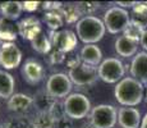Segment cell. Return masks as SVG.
<instances>
[{
	"label": "cell",
	"mask_w": 147,
	"mask_h": 128,
	"mask_svg": "<svg viewBox=\"0 0 147 128\" xmlns=\"http://www.w3.org/2000/svg\"><path fill=\"white\" fill-rule=\"evenodd\" d=\"M114 96L120 105L134 108L145 99V86L133 77H124L115 86Z\"/></svg>",
	"instance_id": "obj_1"
},
{
	"label": "cell",
	"mask_w": 147,
	"mask_h": 128,
	"mask_svg": "<svg viewBox=\"0 0 147 128\" xmlns=\"http://www.w3.org/2000/svg\"><path fill=\"white\" fill-rule=\"evenodd\" d=\"M77 36L84 45L95 44L105 36L106 27L104 24V21L96 16H86L82 17L76 24Z\"/></svg>",
	"instance_id": "obj_2"
},
{
	"label": "cell",
	"mask_w": 147,
	"mask_h": 128,
	"mask_svg": "<svg viewBox=\"0 0 147 128\" xmlns=\"http://www.w3.org/2000/svg\"><path fill=\"white\" fill-rule=\"evenodd\" d=\"M63 104L65 115L72 121L86 118L87 115H90L92 110L91 101L83 93H70L69 96L64 99Z\"/></svg>",
	"instance_id": "obj_3"
},
{
	"label": "cell",
	"mask_w": 147,
	"mask_h": 128,
	"mask_svg": "<svg viewBox=\"0 0 147 128\" xmlns=\"http://www.w3.org/2000/svg\"><path fill=\"white\" fill-rule=\"evenodd\" d=\"M118 122V110L110 104H100L92 108L90 123L94 128H114Z\"/></svg>",
	"instance_id": "obj_4"
},
{
	"label": "cell",
	"mask_w": 147,
	"mask_h": 128,
	"mask_svg": "<svg viewBox=\"0 0 147 128\" xmlns=\"http://www.w3.org/2000/svg\"><path fill=\"white\" fill-rule=\"evenodd\" d=\"M125 65L118 58H106L97 67V76L106 83H118L124 78Z\"/></svg>",
	"instance_id": "obj_5"
},
{
	"label": "cell",
	"mask_w": 147,
	"mask_h": 128,
	"mask_svg": "<svg viewBox=\"0 0 147 128\" xmlns=\"http://www.w3.org/2000/svg\"><path fill=\"white\" fill-rule=\"evenodd\" d=\"M131 22V14L128 10L119 7H111L104 14V24H105L107 32L117 35L124 32L127 26Z\"/></svg>",
	"instance_id": "obj_6"
},
{
	"label": "cell",
	"mask_w": 147,
	"mask_h": 128,
	"mask_svg": "<svg viewBox=\"0 0 147 128\" xmlns=\"http://www.w3.org/2000/svg\"><path fill=\"white\" fill-rule=\"evenodd\" d=\"M72 89V81L68 74H64V73H54L46 81V92L55 98L56 100L69 96Z\"/></svg>",
	"instance_id": "obj_7"
},
{
	"label": "cell",
	"mask_w": 147,
	"mask_h": 128,
	"mask_svg": "<svg viewBox=\"0 0 147 128\" xmlns=\"http://www.w3.org/2000/svg\"><path fill=\"white\" fill-rule=\"evenodd\" d=\"M49 37L54 50H58L63 54H68L73 51L78 44L77 33H74L70 30L50 31Z\"/></svg>",
	"instance_id": "obj_8"
},
{
	"label": "cell",
	"mask_w": 147,
	"mask_h": 128,
	"mask_svg": "<svg viewBox=\"0 0 147 128\" xmlns=\"http://www.w3.org/2000/svg\"><path fill=\"white\" fill-rule=\"evenodd\" d=\"M68 77L70 78L73 85H77V86H91V85L96 83V81L98 78L97 68L82 63L78 67L69 69Z\"/></svg>",
	"instance_id": "obj_9"
},
{
	"label": "cell",
	"mask_w": 147,
	"mask_h": 128,
	"mask_svg": "<svg viewBox=\"0 0 147 128\" xmlns=\"http://www.w3.org/2000/svg\"><path fill=\"white\" fill-rule=\"evenodd\" d=\"M22 62V51L16 42H3L0 45V67L10 70L19 67Z\"/></svg>",
	"instance_id": "obj_10"
},
{
	"label": "cell",
	"mask_w": 147,
	"mask_h": 128,
	"mask_svg": "<svg viewBox=\"0 0 147 128\" xmlns=\"http://www.w3.org/2000/svg\"><path fill=\"white\" fill-rule=\"evenodd\" d=\"M17 26H18L19 35L24 40H28V41H32L41 31H44L42 30L41 21L37 17H33V16H30V17L21 19L17 23Z\"/></svg>",
	"instance_id": "obj_11"
},
{
	"label": "cell",
	"mask_w": 147,
	"mask_h": 128,
	"mask_svg": "<svg viewBox=\"0 0 147 128\" xmlns=\"http://www.w3.org/2000/svg\"><path fill=\"white\" fill-rule=\"evenodd\" d=\"M22 74L30 85H37L44 79L45 68L36 59H28L22 67Z\"/></svg>",
	"instance_id": "obj_12"
},
{
	"label": "cell",
	"mask_w": 147,
	"mask_h": 128,
	"mask_svg": "<svg viewBox=\"0 0 147 128\" xmlns=\"http://www.w3.org/2000/svg\"><path fill=\"white\" fill-rule=\"evenodd\" d=\"M129 72L134 79L147 85V51H141L133 56Z\"/></svg>",
	"instance_id": "obj_13"
},
{
	"label": "cell",
	"mask_w": 147,
	"mask_h": 128,
	"mask_svg": "<svg viewBox=\"0 0 147 128\" xmlns=\"http://www.w3.org/2000/svg\"><path fill=\"white\" fill-rule=\"evenodd\" d=\"M141 113L136 108L123 106L118 110V123L121 128H140Z\"/></svg>",
	"instance_id": "obj_14"
},
{
	"label": "cell",
	"mask_w": 147,
	"mask_h": 128,
	"mask_svg": "<svg viewBox=\"0 0 147 128\" xmlns=\"http://www.w3.org/2000/svg\"><path fill=\"white\" fill-rule=\"evenodd\" d=\"M80 58H81L82 63L97 68L101 64V62H102V51L95 44L84 45L81 50Z\"/></svg>",
	"instance_id": "obj_15"
},
{
	"label": "cell",
	"mask_w": 147,
	"mask_h": 128,
	"mask_svg": "<svg viewBox=\"0 0 147 128\" xmlns=\"http://www.w3.org/2000/svg\"><path fill=\"white\" fill-rule=\"evenodd\" d=\"M33 105V99L24 93H14L8 100V109L14 113H26Z\"/></svg>",
	"instance_id": "obj_16"
},
{
	"label": "cell",
	"mask_w": 147,
	"mask_h": 128,
	"mask_svg": "<svg viewBox=\"0 0 147 128\" xmlns=\"http://www.w3.org/2000/svg\"><path fill=\"white\" fill-rule=\"evenodd\" d=\"M138 44L140 42L133 41V40L121 35L115 40V51L118 53V55L123 56V58H131L137 54Z\"/></svg>",
	"instance_id": "obj_17"
},
{
	"label": "cell",
	"mask_w": 147,
	"mask_h": 128,
	"mask_svg": "<svg viewBox=\"0 0 147 128\" xmlns=\"http://www.w3.org/2000/svg\"><path fill=\"white\" fill-rule=\"evenodd\" d=\"M32 99H33V105H35L37 113H50L54 108V105L58 101L55 98L49 95L46 92V90L36 92Z\"/></svg>",
	"instance_id": "obj_18"
},
{
	"label": "cell",
	"mask_w": 147,
	"mask_h": 128,
	"mask_svg": "<svg viewBox=\"0 0 147 128\" xmlns=\"http://www.w3.org/2000/svg\"><path fill=\"white\" fill-rule=\"evenodd\" d=\"M18 35V26L16 24V22L1 17L0 18V41L14 42Z\"/></svg>",
	"instance_id": "obj_19"
},
{
	"label": "cell",
	"mask_w": 147,
	"mask_h": 128,
	"mask_svg": "<svg viewBox=\"0 0 147 128\" xmlns=\"http://www.w3.org/2000/svg\"><path fill=\"white\" fill-rule=\"evenodd\" d=\"M14 86H16L14 77L7 70L0 69V99L9 100L14 95Z\"/></svg>",
	"instance_id": "obj_20"
},
{
	"label": "cell",
	"mask_w": 147,
	"mask_h": 128,
	"mask_svg": "<svg viewBox=\"0 0 147 128\" xmlns=\"http://www.w3.org/2000/svg\"><path fill=\"white\" fill-rule=\"evenodd\" d=\"M31 45H32V49L35 51L40 54H50V51L53 49V45H51V41H50V37L44 32L41 31L35 39L31 41Z\"/></svg>",
	"instance_id": "obj_21"
},
{
	"label": "cell",
	"mask_w": 147,
	"mask_h": 128,
	"mask_svg": "<svg viewBox=\"0 0 147 128\" xmlns=\"http://www.w3.org/2000/svg\"><path fill=\"white\" fill-rule=\"evenodd\" d=\"M23 12V3L21 1H7L4 8L1 9V16L3 18L10 19V21H16L21 17Z\"/></svg>",
	"instance_id": "obj_22"
},
{
	"label": "cell",
	"mask_w": 147,
	"mask_h": 128,
	"mask_svg": "<svg viewBox=\"0 0 147 128\" xmlns=\"http://www.w3.org/2000/svg\"><path fill=\"white\" fill-rule=\"evenodd\" d=\"M44 22L50 28V31H59L65 21L60 10H54V12H46L44 14Z\"/></svg>",
	"instance_id": "obj_23"
},
{
	"label": "cell",
	"mask_w": 147,
	"mask_h": 128,
	"mask_svg": "<svg viewBox=\"0 0 147 128\" xmlns=\"http://www.w3.org/2000/svg\"><path fill=\"white\" fill-rule=\"evenodd\" d=\"M60 12L64 17V21L69 24H77V22L82 18V13L78 9L77 4H64Z\"/></svg>",
	"instance_id": "obj_24"
},
{
	"label": "cell",
	"mask_w": 147,
	"mask_h": 128,
	"mask_svg": "<svg viewBox=\"0 0 147 128\" xmlns=\"http://www.w3.org/2000/svg\"><path fill=\"white\" fill-rule=\"evenodd\" d=\"M32 122L36 128H55V119L50 113H37Z\"/></svg>",
	"instance_id": "obj_25"
},
{
	"label": "cell",
	"mask_w": 147,
	"mask_h": 128,
	"mask_svg": "<svg viewBox=\"0 0 147 128\" xmlns=\"http://www.w3.org/2000/svg\"><path fill=\"white\" fill-rule=\"evenodd\" d=\"M143 32H145V30H143L141 26H138L137 23H134V22H129V24L127 26V28L124 30L123 32V36H125V37L133 40V41H137L140 42L141 37H142Z\"/></svg>",
	"instance_id": "obj_26"
},
{
	"label": "cell",
	"mask_w": 147,
	"mask_h": 128,
	"mask_svg": "<svg viewBox=\"0 0 147 128\" xmlns=\"http://www.w3.org/2000/svg\"><path fill=\"white\" fill-rule=\"evenodd\" d=\"M7 128H36L32 119H28L26 116H17L12 118L5 123Z\"/></svg>",
	"instance_id": "obj_27"
},
{
	"label": "cell",
	"mask_w": 147,
	"mask_h": 128,
	"mask_svg": "<svg viewBox=\"0 0 147 128\" xmlns=\"http://www.w3.org/2000/svg\"><path fill=\"white\" fill-rule=\"evenodd\" d=\"M78 7V9L81 10L82 16H94V13L98 9L100 4L98 3H87V1H81V3H76Z\"/></svg>",
	"instance_id": "obj_28"
},
{
	"label": "cell",
	"mask_w": 147,
	"mask_h": 128,
	"mask_svg": "<svg viewBox=\"0 0 147 128\" xmlns=\"http://www.w3.org/2000/svg\"><path fill=\"white\" fill-rule=\"evenodd\" d=\"M65 54L60 53V51L58 50H53L50 51L49 56H47V60H49V63L51 65H56V64H61L65 62Z\"/></svg>",
	"instance_id": "obj_29"
},
{
	"label": "cell",
	"mask_w": 147,
	"mask_h": 128,
	"mask_svg": "<svg viewBox=\"0 0 147 128\" xmlns=\"http://www.w3.org/2000/svg\"><path fill=\"white\" fill-rule=\"evenodd\" d=\"M50 114L54 116L55 122L59 121V119H61V118H64V116H67L65 115V110H64V104H63V102L56 101V104L54 105V108L51 109V112H50Z\"/></svg>",
	"instance_id": "obj_30"
},
{
	"label": "cell",
	"mask_w": 147,
	"mask_h": 128,
	"mask_svg": "<svg viewBox=\"0 0 147 128\" xmlns=\"http://www.w3.org/2000/svg\"><path fill=\"white\" fill-rule=\"evenodd\" d=\"M63 3L59 1H46L42 3V8H44L46 12H54V10H60L63 8Z\"/></svg>",
	"instance_id": "obj_31"
},
{
	"label": "cell",
	"mask_w": 147,
	"mask_h": 128,
	"mask_svg": "<svg viewBox=\"0 0 147 128\" xmlns=\"http://www.w3.org/2000/svg\"><path fill=\"white\" fill-rule=\"evenodd\" d=\"M55 128H74V126H73L72 119L68 118V116H64V118L55 122Z\"/></svg>",
	"instance_id": "obj_32"
},
{
	"label": "cell",
	"mask_w": 147,
	"mask_h": 128,
	"mask_svg": "<svg viewBox=\"0 0 147 128\" xmlns=\"http://www.w3.org/2000/svg\"><path fill=\"white\" fill-rule=\"evenodd\" d=\"M65 63H67L68 67H69V69H73V68L81 65L82 60H81V58L78 55H72V56H68V58H65Z\"/></svg>",
	"instance_id": "obj_33"
},
{
	"label": "cell",
	"mask_w": 147,
	"mask_h": 128,
	"mask_svg": "<svg viewBox=\"0 0 147 128\" xmlns=\"http://www.w3.org/2000/svg\"><path fill=\"white\" fill-rule=\"evenodd\" d=\"M38 5H40L38 1H23V10L30 13L35 12V10L38 9Z\"/></svg>",
	"instance_id": "obj_34"
},
{
	"label": "cell",
	"mask_w": 147,
	"mask_h": 128,
	"mask_svg": "<svg viewBox=\"0 0 147 128\" xmlns=\"http://www.w3.org/2000/svg\"><path fill=\"white\" fill-rule=\"evenodd\" d=\"M137 4V1H117L115 3V5H117V7H119V8H123V9H125L127 10V8H133L134 5Z\"/></svg>",
	"instance_id": "obj_35"
},
{
	"label": "cell",
	"mask_w": 147,
	"mask_h": 128,
	"mask_svg": "<svg viewBox=\"0 0 147 128\" xmlns=\"http://www.w3.org/2000/svg\"><path fill=\"white\" fill-rule=\"evenodd\" d=\"M140 44H141V46L145 49V51H147V30H145V32H143L142 37L140 40Z\"/></svg>",
	"instance_id": "obj_36"
},
{
	"label": "cell",
	"mask_w": 147,
	"mask_h": 128,
	"mask_svg": "<svg viewBox=\"0 0 147 128\" xmlns=\"http://www.w3.org/2000/svg\"><path fill=\"white\" fill-rule=\"evenodd\" d=\"M140 128H147V113L145 114V116L142 118V122H141Z\"/></svg>",
	"instance_id": "obj_37"
},
{
	"label": "cell",
	"mask_w": 147,
	"mask_h": 128,
	"mask_svg": "<svg viewBox=\"0 0 147 128\" xmlns=\"http://www.w3.org/2000/svg\"><path fill=\"white\" fill-rule=\"evenodd\" d=\"M82 128H94V126H92L91 123H86V124H83V126H82Z\"/></svg>",
	"instance_id": "obj_38"
},
{
	"label": "cell",
	"mask_w": 147,
	"mask_h": 128,
	"mask_svg": "<svg viewBox=\"0 0 147 128\" xmlns=\"http://www.w3.org/2000/svg\"><path fill=\"white\" fill-rule=\"evenodd\" d=\"M5 3H7V1H0V12H1V9H3V8H4Z\"/></svg>",
	"instance_id": "obj_39"
},
{
	"label": "cell",
	"mask_w": 147,
	"mask_h": 128,
	"mask_svg": "<svg viewBox=\"0 0 147 128\" xmlns=\"http://www.w3.org/2000/svg\"><path fill=\"white\" fill-rule=\"evenodd\" d=\"M145 101L147 102V87H146V90H145Z\"/></svg>",
	"instance_id": "obj_40"
},
{
	"label": "cell",
	"mask_w": 147,
	"mask_h": 128,
	"mask_svg": "<svg viewBox=\"0 0 147 128\" xmlns=\"http://www.w3.org/2000/svg\"><path fill=\"white\" fill-rule=\"evenodd\" d=\"M0 128H7V127H5V124H3V123H0Z\"/></svg>",
	"instance_id": "obj_41"
},
{
	"label": "cell",
	"mask_w": 147,
	"mask_h": 128,
	"mask_svg": "<svg viewBox=\"0 0 147 128\" xmlns=\"http://www.w3.org/2000/svg\"><path fill=\"white\" fill-rule=\"evenodd\" d=\"M0 45H1V44H0Z\"/></svg>",
	"instance_id": "obj_42"
},
{
	"label": "cell",
	"mask_w": 147,
	"mask_h": 128,
	"mask_svg": "<svg viewBox=\"0 0 147 128\" xmlns=\"http://www.w3.org/2000/svg\"><path fill=\"white\" fill-rule=\"evenodd\" d=\"M146 3H147V1H146Z\"/></svg>",
	"instance_id": "obj_43"
}]
</instances>
